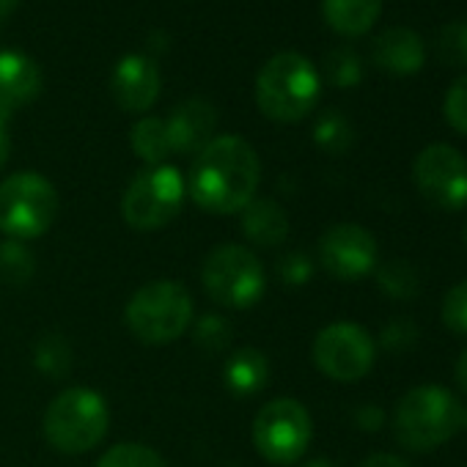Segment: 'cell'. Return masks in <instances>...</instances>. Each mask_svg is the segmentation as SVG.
Returning <instances> with one entry per match:
<instances>
[{
    "label": "cell",
    "mask_w": 467,
    "mask_h": 467,
    "mask_svg": "<svg viewBox=\"0 0 467 467\" xmlns=\"http://www.w3.org/2000/svg\"><path fill=\"white\" fill-rule=\"evenodd\" d=\"M231 325L217 317V314H206L201 317V322H195V330H192V338L195 344L209 352V355H217V352H225L228 344H231Z\"/></svg>",
    "instance_id": "obj_27"
},
{
    "label": "cell",
    "mask_w": 467,
    "mask_h": 467,
    "mask_svg": "<svg viewBox=\"0 0 467 467\" xmlns=\"http://www.w3.org/2000/svg\"><path fill=\"white\" fill-rule=\"evenodd\" d=\"M462 401L442 385L407 390L393 410V437L401 448L429 453L462 429Z\"/></svg>",
    "instance_id": "obj_2"
},
{
    "label": "cell",
    "mask_w": 467,
    "mask_h": 467,
    "mask_svg": "<svg viewBox=\"0 0 467 467\" xmlns=\"http://www.w3.org/2000/svg\"><path fill=\"white\" fill-rule=\"evenodd\" d=\"M9 149H12L9 127H6V119L0 116V168H4V165H6V160H9Z\"/></svg>",
    "instance_id": "obj_35"
},
{
    "label": "cell",
    "mask_w": 467,
    "mask_h": 467,
    "mask_svg": "<svg viewBox=\"0 0 467 467\" xmlns=\"http://www.w3.org/2000/svg\"><path fill=\"white\" fill-rule=\"evenodd\" d=\"M223 382L234 396H240V399L262 393L270 382L267 355L259 352L256 347H245V349L231 352L225 358V366H223Z\"/></svg>",
    "instance_id": "obj_18"
},
{
    "label": "cell",
    "mask_w": 467,
    "mask_h": 467,
    "mask_svg": "<svg viewBox=\"0 0 467 467\" xmlns=\"http://www.w3.org/2000/svg\"><path fill=\"white\" fill-rule=\"evenodd\" d=\"M243 234L259 248H278L289 237V214L273 198H254L243 209Z\"/></svg>",
    "instance_id": "obj_17"
},
{
    "label": "cell",
    "mask_w": 467,
    "mask_h": 467,
    "mask_svg": "<svg viewBox=\"0 0 467 467\" xmlns=\"http://www.w3.org/2000/svg\"><path fill=\"white\" fill-rule=\"evenodd\" d=\"M453 379H456V385L467 393V349L459 355V360H456V366H453Z\"/></svg>",
    "instance_id": "obj_36"
},
{
    "label": "cell",
    "mask_w": 467,
    "mask_h": 467,
    "mask_svg": "<svg viewBox=\"0 0 467 467\" xmlns=\"http://www.w3.org/2000/svg\"><path fill=\"white\" fill-rule=\"evenodd\" d=\"M58 192L42 173L23 171L0 182V231L9 240H36L56 223Z\"/></svg>",
    "instance_id": "obj_6"
},
{
    "label": "cell",
    "mask_w": 467,
    "mask_h": 467,
    "mask_svg": "<svg viewBox=\"0 0 467 467\" xmlns=\"http://www.w3.org/2000/svg\"><path fill=\"white\" fill-rule=\"evenodd\" d=\"M311 355L325 377L336 382H360L377 360V344L366 327L333 322L317 333Z\"/></svg>",
    "instance_id": "obj_10"
},
{
    "label": "cell",
    "mask_w": 467,
    "mask_h": 467,
    "mask_svg": "<svg viewBox=\"0 0 467 467\" xmlns=\"http://www.w3.org/2000/svg\"><path fill=\"white\" fill-rule=\"evenodd\" d=\"M377 240L358 223H336L319 240V262L338 281H360L377 270Z\"/></svg>",
    "instance_id": "obj_12"
},
{
    "label": "cell",
    "mask_w": 467,
    "mask_h": 467,
    "mask_svg": "<svg viewBox=\"0 0 467 467\" xmlns=\"http://www.w3.org/2000/svg\"><path fill=\"white\" fill-rule=\"evenodd\" d=\"M20 0H0V20H6L15 9H17Z\"/></svg>",
    "instance_id": "obj_37"
},
{
    "label": "cell",
    "mask_w": 467,
    "mask_h": 467,
    "mask_svg": "<svg viewBox=\"0 0 467 467\" xmlns=\"http://www.w3.org/2000/svg\"><path fill=\"white\" fill-rule=\"evenodd\" d=\"M418 192L437 209L459 212L467 206V157L448 146L431 143L418 151L412 162Z\"/></svg>",
    "instance_id": "obj_11"
},
{
    "label": "cell",
    "mask_w": 467,
    "mask_h": 467,
    "mask_svg": "<svg viewBox=\"0 0 467 467\" xmlns=\"http://www.w3.org/2000/svg\"><path fill=\"white\" fill-rule=\"evenodd\" d=\"M160 86V69L149 56H124L110 75L113 99L127 113H146L157 102Z\"/></svg>",
    "instance_id": "obj_13"
},
{
    "label": "cell",
    "mask_w": 467,
    "mask_h": 467,
    "mask_svg": "<svg viewBox=\"0 0 467 467\" xmlns=\"http://www.w3.org/2000/svg\"><path fill=\"white\" fill-rule=\"evenodd\" d=\"M355 420H358V426H360V429L374 431V429H379V426H382L385 415H382V410H379V407H360V410L355 412Z\"/></svg>",
    "instance_id": "obj_33"
},
{
    "label": "cell",
    "mask_w": 467,
    "mask_h": 467,
    "mask_svg": "<svg viewBox=\"0 0 467 467\" xmlns=\"http://www.w3.org/2000/svg\"><path fill=\"white\" fill-rule=\"evenodd\" d=\"M442 113H445V121L456 132L467 135V75H462L459 80L451 83L445 102H442Z\"/></svg>",
    "instance_id": "obj_30"
},
{
    "label": "cell",
    "mask_w": 467,
    "mask_h": 467,
    "mask_svg": "<svg viewBox=\"0 0 467 467\" xmlns=\"http://www.w3.org/2000/svg\"><path fill=\"white\" fill-rule=\"evenodd\" d=\"M311 275H314V267L303 254H289L286 259H281V278L289 286H303Z\"/></svg>",
    "instance_id": "obj_32"
},
{
    "label": "cell",
    "mask_w": 467,
    "mask_h": 467,
    "mask_svg": "<svg viewBox=\"0 0 467 467\" xmlns=\"http://www.w3.org/2000/svg\"><path fill=\"white\" fill-rule=\"evenodd\" d=\"M36 273V256L31 248L20 240L0 243V281L20 289L26 286Z\"/></svg>",
    "instance_id": "obj_22"
},
{
    "label": "cell",
    "mask_w": 467,
    "mask_h": 467,
    "mask_svg": "<svg viewBox=\"0 0 467 467\" xmlns=\"http://www.w3.org/2000/svg\"><path fill=\"white\" fill-rule=\"evenodd\" d=\"M130 143H132V151L149 165H162L168 154H173L165 119H154V116L140 119L130 132Z\"/></svg>",
    "instance_id": "obj_20"
},
{
    "label": "cell",
    "mask_w": 467,
    "mask_h": 467,
    "mask_svg": "<svg viewBox=\"0 0 467 467\" xmlns=\"http://www.w3.org/2000/svg\"><path fill=\"white\" fill-rule=\"evenodd\" d=\"M360 467H412V464H407L401 456L393 453H371L368 459H363Z\"/></svg>",
    "instance_id": "obj_34"
},
{
    "label": "cell",
    "mask_w": 467,
    "mask_h": 467,
    "mask_svg": "<svg viewBox=\"0 0 467 467\" xmlns=\"http://www.w3.org/2000/svg\"><path fill=\"white\" fill-rule=\"evenodd\" d=\"M325 75L336 88H355L363 80V61L352 47H336L325 61Z\"/></svg>",
    "instance_id": "obj_26"
},
{
    "label": "cell",
    "mask_w": 467,
    "mask_h": 467,
    "mask_svg": "<svg viewBox=\"0 0 467 467\" xmlns=\"http://www.w3.org/2000/svg\"><path fill=\"white\" fill-rule=\"evenodd\" d=\"M462 429H467V407H462Z\"/></svg>",
    "instance_id": "obj_39"
},
{
    "label": "cell",
    "mask_w": 467,
    "mask_h": 467,
    "mask_svg": "<svg viewBox=\"0 0 467 467\" xmlns=\"http://www.w3.org/2000/svg\"><path fill=\"white\" fill-rule=\"evenodd\" d=\"M418 338V327L410 319H393L382 327V347L390 352H404L415 344Z\"/></svg>",
    "instance_id": "obj_31"
},
{
    "label": "cell",
    "mask_w": 467,
    "mask_h": 467,
    "mask_svg": "<svg viewBox=\"0 0 467 467\" xmlns=\"http://www.w3.org/2000/svg\"><path fill=\"white\" fill-rule=\"evenodd\" d=\"M97 467H168V462L149 445L140 442H119L102 453Z\"/></svg>",
    "instance_id": "obj_25"
},
{
    "label": "cell",
    "mask_w": 467,
    "mask_h": 467,
    "mask_svg": "<svg viewBox=\"0 0 467 467\" xmlns=\"http://www.w3.org/2000/svg\"><path fill=\"white\" fill-rule=\"evenodd\" d=\"M440 317H442V325L453 336H467V281H462L445 292Z\"/></svg>",
    "instance_id": "obj_29"
},
{
    "label": "cell",
    "mask_w": 467,
    "mask_h": 467,
    "mask_svg": "<svg viewBox=\"0 0 467 467\" xmlns=\"http://www.w3.org/2000/svg\"><path fill=\"white\" fill-rule=\"evenodd\" d=\"M322 80L317 67L300 53L273 56L256 78L259 110L281 124L303 121L319 102Z\"/></svg>",
    "instance_id": "obj_3"
},
{
    "label": "cell",
    "mask_w": 467,
    "mask_h": 467,
    "mask_svg": "<svg viewBox=\"0 0 467 467\" xmlns=\"http://www.w3.org/2000/svg\"><path fill=\"white\" fill-rule=\"evenodd\" d=\"M322 15L336 34L363 36L377 26L382 0H322Z\"/></svg>",
    "instance_id": "obj_19"
},
{
    "label": "cell",
    "mask_w": 467,
    "mask_h": 467,
    "mask_svg": "<svg viewBox=\"0 0 467 467\" xmlns=\"http://www.w3.org/2000/svg\"><path fill=\"white\" fill-rule=\"evenodd\" d=\"M34 363L50 379H61L72 371V347L58 333H45L34 349Z\"/></svg>",
    "instance_id": "obj_24"
},
{
    "label": "cell",
    "mask_w": 467,
    "mask_h": 467,
    "mask_svg": "<svg viewBox=\"0 0 467 467\" xmlns=\"http://www.w3.org/2000/svg\"><path fill=\"white\" fill-rule=\"evenodd\" d=\"M165 127L173 151L198 154L212 140V132L217 127V110L206 99H187L165 119Z\"/></svg>",
    "instance_id": "obj_16"
},
{
    "label": "cell",
    "mask_w": 467,
    "mask_h": 467,
    "mask_svg": "<svg viewBox=\"0 0 467 467\" xmlns=\"http://www.w3.org/2000/svg\"><path fill=\"white\" fill-rule=\"evenodd\" d=\"M434 50L445 64L467 67V23H451L440 28L434 39Z\"/></svg>",
    "instance_id": "obj_28"
},
{
    "label": "cell",
    "mask_w": 467,
    "mask_h": 467,
    "mask_svg": "<svg viewBox=\"0 0 467 467\" xmlns=\"http://www.w3.org/2000/svg\"><path fill=\"white\" fill-rule=\"evenodd\" d=\"M184 190V176L173 165H149L130 182L121 214L138 231H157L182 212Z\"/></svg>",
    "instance_id": "obj_8"
},
{
    "label": "cell",
    "mask_w": 467,
    "mask_h": 467,
    "mask_svg": "<svg viewBox=\"0 0 467 467\" xmlns=\"http://www.w3.org/2000/svg\"><path fill=\"white\" fill-rule=\"evenodd\" d=\"M0 26H4V20H0Z\"/></svg>",
    "instance_id": "obj_41"
},
{
    "label": "cell",
    "mask_w": 467,
    "mask_h": 467,
    "mask_svg": "<svg viewBox=\"0 0 467 467\" xmlns=\"http://www.w3.org/2000/svg\"><path fill=\"white\" fill-rule=\"evenodd\" d=\"M314 140L327 154H347L355 143V130L341 110H325L314 124Z\"/></svg>",
    "instance_id": "obj_23"
},
{
    "label": "cell",
    "mask_w": 467,
    "mask_h": 467,
    "mask_svg": "<svg viewBox=\"0 0 467 467\" xmlns=\"http://www.w3.org/2000/svg\"><path fill=\"white\" fill-rule=\"evenodd\" d=\"M42 94V69L34 58L17 50L0 53V116L31 105Z\"/></svg>",
    "instance_id": "obj_14"
},
{
    "label": "cell",
    "mask_w": 467,
    "mask_h": 467,
    "mask_svg": "<svg viewBox=\"0 0 467 467\" xmlns=\"http://www.w3.org/2000/svg\"><path fill=\"white\" fill-rule=\"evenodd\" d=\"M192 311V297L182 284L151 281L130 297L124 319L143 344H168L187 333Z\"/></svg>",
    "instance_id": "obj_5"
},
{
    "label": "cell",
    "mask_w": 467,
    "mask_h": 467,
    "mask_svg": "<svg viewBox=\"0 0 467 467\" xmlns=\"http://www.w3.org/2000/svg\"><path fill=\"white\" fill-rule=\"evenodd\" d=\"M371 58L382 72L407 78V75L420 72V67L426 64V45L412 28L396 26V28H385L374 39Z\"/></svg>",
    "instance_id": "obj_15"
},
{
    "label": "cell",
    "mask_w": 467,
    "mask_h": 467,
    "mask_svg": "<svg viewBox=\"0 0 467 467\" xmlns=\"http://www.w3.org/2000/svg\"><path fill=\"white\" fill-rule=\"evenodd\" d=\"M314 437L308 410L297 399L267 401L254 420L256 451L273 464H295L306 456Z\"/></svg>",
    "instance_id": "obj_9"
},
{
    "label": "cell",
    "mask_w": 467,
    "mask_h": 467,
    "mask_svg": "<svg viewBox=\"0 0 467 467\" xmlns=\"http://www.w3.org/2000/svg\"><path fill=\"white\" fill-rule=\"evenodd\" d=\"M110 426L105 399L91 388L61 390L45 410V437L61 453H86L97 448Z\"/></svg>",
    "instance_id": "obj_4"
},
{
    "label": "cell",
    "mask_w": 467,
    "mask_h": 467,
    "mask_svg": "<svg viewBox=\"0 0 467 467\" xmlns=\"http://www.w3.org/2000/svg\"><path fill=\"white\" fill-rule=\"evenodd\" d=\"M259 179L262 162L256 149L237 135H220L198 151L187 190L212 214H237L256 198Z\"/></svg>",
    "instance_id": "obj_1"
},
{
    "label": "cell",
    "mask_w": 467,
    "mask_h": 467,
    "mask_svg": "<svg viewBox=\"0 0 467 467\" xmlns=\"http://www.w3.org/2000/svg\"><path fill=\"white\" fill-rule=\"evenodd\" d=\"M464 248H467V225H464Z\"/></svg>",
    "instance_id": "obj_40"
},
{
    "label": "cell",
    "mask_w": 467,
    "mask_h": 467,
    "mask_svg": "<svg viewBox=\"0 0 467 467\" xmlns=\"http://www.w3.org/2000/svg\"><path fill=\"white\" fill-rule=\"evenodd\" d=\"M303 467H336V462H330V459H311Z\"/></svg>",
    "instance_id": "obj_38"
},
{
    "label": "cell",
    "mask_w": 467,
    "mask_h": 467,
    "mask_svg": "<svg viewBox=\"0 0 467 467\" xmlns=\"http://www.w3.org/2000/svg\"><path fill=\"white\" fill-rule=\"evenodd\" d=\"M203 292L223 308H251L262 300L267 275L259 256L243 245H217L201 267Z\"/></svg>",
    "instance_id": "obj_7"
},
{
    "label": "cell",
    "mask_w": 467,
    "mask_h": 467,
    "mask_svg": "<svg viewBox=\"0 0 467 467\" xmlns=\"http://www.w3.org/2000/svg\"><path fill=\"white\" fill-rule=\"evenodd\" d=\"M374 273H377L379 292L390 300H412L420 292V275L404 259H390V262L379 265Z\"/></svg>",
    "instance_id": "obj_21"
}]
</instances>
